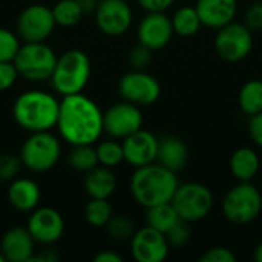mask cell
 <instances>
[{"instance_id": "obj_1", "label": "cell", "mask_w": 262, "mask_h": 262, "mask_svg": "<svg viewBox=\"0 0 262 262\" xmlns=\"http://www.w3.org/2000/svg\"><path fill=\"white\" fill-rule=\"evenodd\" d=\"M57 129L60 137L71 146L94 144L104 132L103 112L83 92L66 95L60 101Z\"/></svg>"}, {"instance_id": "obj_29", "label": "cell", "mask_w": 262, "mask_h": 262, "mask_svg": "<svg viewBox=\"0 0 262 262\" xmlns=\"http://www.w3.org/2000/svg\"><path fill=\"white\" fill-rule=\"evenodd\" d=\"M112 216V206L107 200L91 198L84 207V218L92 227H106Z\"/></svg>"}, {"instance_id": "obj_39", "label": "cell", "mask_w": 262, "mask_h": 262, "mask_svg": "<svg viewBox=\"0 0 262 262\" xmlns=\"http://www.w3.org/2000/svg\"><path fill=\"white\" fill-rule=\"evenodd\" d=\"M249 134L255 144L262 147V112L252 115L249 121Z\"/></svg>"}, {"instance_id": "obj_8", "label": "cell", "mask_w": 262, "mask_h": 262, "mask_svg": "<svg viewBox=\"0 0 262 262\" xmlns=\"http://www.w3.org/2000/svg\"><path fill=\"white\" fill-rule=\"evenodd\" d=\"M172 204L181 220L195 223L204 220L212 212L215 196L212 190L201 183H186L178 186Z\"/></svg>"}, {"instance_id": "obj_22", "label": "cell", "mask_w": 262, "mask_h": 262, "mask_svg": "<svg viewBox=\"0 0 262 262\" xmlns=\"http://www.w3.org/2000/svg\"><path fill=\"white\" fill-rule=\"evenodd\" d=\"M84 190L91 198L109 200L117 190V177L111 167L98 164L92 170L86 172Z\"/></svg>"}, {"instance_id": "obj_43", "label": "cell", "mask_w": 262, "mask_h": 262, "mask_svg": "<svg viewBox=\"0 0 262 262\" xmlns=\"http://www.w3.org/2000/svg\"><path fill=\"white\" fill-rule=\"evenodd\" d=\"M78 3V6L81 8V11L84 14H91V12H95L100 0H75Z\"/></svg>"}, {"instance_id": "obj_4", "label": "cell", "mask_w": 262, "mask_h": 262, "mask_svg": "<svg viewBox=\"0 0 262 262\" xmlns=\"http://www.w3.org/2000/svg\"><path fill=\"white\" fill-rule=\"evenodd\" d=\"M89 78L91 60L88 54L80 49H69L57 58L51 75V84L57 94L66 97L83 92L89 83Z\"/></svg>"}, {"instance_id": "obj_12", "label": "cell", "mask_w": 262, "mask_h": 262, "mask_svg": "<svg viewBox=\"0 0 262 262\" xmlns=\"http://www.w3.org/2000/svg\"><path fill=\"white\" fill-rule=\"evenodd\" d=\"M103 127L109 137L124 140L143 127V114L140 106L126 100L111 106L103 112Z\"/></svg>"}, {"instance_id": "obj_33", "label": "cell", "mask_w": 262, "mask_h": 262, "mask_svg": "<svg viewBox=\"0 0 262 262\" xmlns=\"http://www.w3.org/2000/svg\"><path fill=\"white\" fill-rule=\"evenodd\" d=\"M190 236H192L190 223H189V221H184V220H180V221L166 233V238H167L169 246H170V247H175V249L184 247V246L190 241Z\"/></svg>"}, {"instance_id": "obj_14", "label": "cell", "mask_w": 262, "mask_h": 262, "mask_svg": "<svg viewBox=\"0 0 262 262\" xmlns=\"http://www.w3.org/2000/svg\"><path fill=\"white\" fill-rule=\"evenodd\" d=\"M26 229L35 243L52 246L60 241L64 233V220L57 209L37 207L31 212Z\"/></svg>"}, {"instance_id": "obj_32", "label": "cell", "mask_w": 262, "mask_h": 262, "mask_svg": "<svg viewBox=\"0 0 262 262\" xmlns=\"http://www.w3.org/2000/svg\"><path fill=\"white\" fill-rule=\"evenodd\" d=\"M21 38L11 29L0 28V61H14L20 46Z\"/></svg>"}, {"instance_id": "obj_24", "label": "cell", "mask_w": 262, "mask_h": 262, "mask_svg": "<svg viewBox=\"0 0 262 262\" xmlns=\"http://www.w3.org/2000/svg\"><path fill=\"white\" fill-rule=\"evenodd\" d=\"M180 215L177 212V209L173 207L172 201L170 203H163V204H157L152 207L146 209V226L161 232V233H167L178 221H180Z\"/></svg>"}, {"instance_id": "obj_35", "label": "cell", "mask_w": 262, "mask_h": 262, "mask_svg": "<svg viewBox=\"0 0 262 262\" xmlns=\"http://www.w3.org/2000/svg\"><path fill=\"white\" fill-rule=\"evenodd\" d=\"M21 166H23V163H21L20 157L11 155V154L0 155V181L11 183L14 178H17Z\"/></svg>"}, {"instance_id": "obj_31", "label": "cell", "mask_w": 262, "mask_h": 262, "mask_svg": "<svg viewBox=\"0 0 262 262\" xmlns=\"http://www.w3.org/2000/svg\"><path fill=\"white\" fill-rule=\"evenodd\" d=\"M106 230L114 241H127L134 236L135 226L126 216H112L106 224Z\"/></svg>"}, {"instance_id": "obj_42", "label": "cell", "mask_w": 262, "mask_h": 262, "mask_svg": "<svg viewBox=\"0 0 262 262\" xmlns=\"http://www.w3.org/2000/svg\"><path fill=\"white\" fill-rule=\"evenodd\" d=\"M58 255H57V252L55 250H52V249H46V250H41L38 255H34V258H32V261H37V262H55L58 261Z\"/></svg>"}, {"instance_id": "obj_30", "label": "cell", "mask_w": 262, "mask_h": 262, "mask_svg": "<svg viewBox=\"0 0 262 262\" xmlns=\"http://www.w3.org/2000/svg\"><path fill=\"white\" fill-rule=\"evenodd\" d=\"M97 157L98 163L104 167H117L124 161V150L123 144L115 140H106L101 141L97 146Z\"/></svg>"}, {"instance_id": "obj_6", "label": "cell", "mask_w": 262, "mask_h": 262, "mask_svg": "<svg viewBox=\"0 0 262 262\" xmlns=\"http://www.w3.org/2000/svg\"><path fill=\"white\" fill-rule=\"evenodd\" d=\"M57 58L54 49L45 41H23L14 64L20 77L29 81H43L51 78Z\"/></svg>"}, {"instance_id": "obj_5", "label": "cell", "mask_w": 262, "mask_h": 262, "mask_svg": "<svg viewBox=\"0 0 262 262\" xmlns=\"http://www.w3.org/2000/svg\"><path fill=\"white\" fill-rule=\"evenodd\" d=\"M223 213L227 221L244 226L255 221L262 212V195L252 181L233 186L223 200Z\"/></svg>"}, {"instance_id": "obj_17", "label": "cell", "mask_w": 262, "mask_h": 262, "mask_svg": "<svg viewBox=\"0 0 262 262\" xmlns=\"http://www.w3.org/2000/svg\"><path fill=\"white\" fill-rule=\"evenodd\" d=\"M137 35L138 41L152 51L163 49L169 45L173 35L172 20L164 12H147V15L138 25Z\"/></svg>"}, {"instance_id": "obj_21", "label": "cell", "mask_w": 262, "mask_h": 262, "mask_svg": "<svg viewBox=\"0 0 262 262\" xmlns=\"http://www.w3.org/2000/svg\"><path fill=\"white\" fill-rule=\"evenodd\" d=\"M189 160V147L180 137L167 135L158 140V154L157 163L163 164L164 167L180 172L186 167Z\"/></svg>"}, {"instance_id": "obj_3", "label": "cell", "mask_w": 262, "mask_h": 262, "mask_svg": "<svg viewBox=\"0 0 262 262\" xmlns=\"http://www.w3.org/2000/svg\"><path fill=\"white\" fill-rule=\"evenodd\" d=\"M60 101L45 91H26L20 94L12 104L15 123L28 132H43L57 127Z\"/></svg>"}, {"instance_id": "obj_16", "label": "cell", "mask_w": 262, "mask_h": 262, "mask_svg": "<svg viewBox=\"0 0 262 262\" xmlns=\"http://www.w3.org/2000/svg\"><path fill=\"white\" fill-rule=\"evenodd\" d=\"M158 140L152 132L144 130L143 127L123 140L124 161L132 167H143L157 161L158 154Z\"/></svg>"}, {"instance_id": "obj_9", "label": "cell", "mask_w": 262, "mask_h": 262, "mask_svg": "<svg viewBox=\"0 0 262 262\" xmlns=\"http://www.w3.org/2000/svg\"><path fill=\"white\" fill-rule=\"evenodd\" d=\"M213 45L216 54L223 60L229 63L241 61L252 52L253 31H250L246 23H238L233 20L218 29Z\"/></svg>"}, {"instance_id": "obj_10", "label": "cell", "mask_w": 262, "mask_h": 262, "mask_svg": "<svg viewBox=\"0 0 262 262\" xmlns=\"http://www.w3.org/2000/svg\"><path fill=\"white\" fill-rule=\"evenodd\" d=\"M118 91L126 101L134 103L140 107L157 103L161 95L160 81L146 71L138 69L129 71L120 78Z\"/></svg>"}, {"instance_id": "obj_20", "label": "cell", "mask_w": 262, "mask_h": 262, "mask_svg": "<svg viewBox=\"0 0 262 262\" xmlns=\"http://www.w3.org/2000/svg\"><path fill=\"white\" fill-rule=\"evenodd\" d=\"M6 198L15 210L32 212L40 204V186L31 178H14L8 187Z\"/></svg>"}, {"instance_id": "obj_37", "label": "cell", "mask_w": 262, "mask_h": 262, "mask_svg": "<svg viewBox=\"0 0 262 262\" xmlns=\"http://www.w3.org/2000/svg\"><path fill=\"white\" fill-rule=\"evenodd\" d=\"M244 23L250 31H262V2L252 3L246 14H244Z\"/></svg>"}, {"instance_id": "obj_13", "label": "cell", "mask_w": 262, "mask_h": 262, "mask_svg": "<svg viewBox=\"0 0 262 262\" xmlns=\"http://www.w3.org/2000/svg\"><path fill=\"white\" fill-rule=\"evenodd\" d=\"M134 14L126 0H100L95 9L98 29L109 37H120L132 26Z\"/></svg>"}, {"instance_id": "obj_36", "label": "cell", "mask_w": 262, "mask_h": 262, "mask_svg": "<svg viewBox=\"0 0 262 262\" xmlns=\"http://www.w3.org/2000/svg\"><path fill=\"white\" fill-rule=\"evenodd\" d=\"M20 77L14 61H0V92L11 89Z\"/></svg>"}, {"instance_id": "obj_7", "label": "cell", "mask_w": 262, "mask_h": 262, "mask_svg": "<svg viewBox=\"0 0 262 262\" xmlns=\"http://www.w3.org/2000/svg\"><path fill=\"white\" fill-rule=\"evenodd\" d=\"M61 155L60 140L51 130L32 132L20 149L23 166L32 172H48L58 163Z\"/></svg>"}, {"instance_id": "obj_23", "label": "cell", "mask_w": 262, "mask_h": 262, "mask_svg": "<svg viewBox=\"0 0 262 262\" xmlns=\"http://www.w3.org/2000/svg\"><path fill=\"white\" fill-rule=\"evenodd\" d=\"M259 167H261L259 155L250 147L236 149L230 158V172L241 183L252 181L258 175Z\"/></svg>"}, {"instance_id": "obj_34", "label": "cell", "mask_w": 262, "mask_h": 262, "mask_svg": "<svg viewBox=\"0 0 262 262\" xmlns=\"http://www.w3.org/2000/svg\"><path fill=\"white\" fill-rule=\"evenodd\" d=\"M127 60H129V64L132 66V69L146 71L154 60V51L150 48H147L146 45L138 43L137 46H134L130 49Z\"/></svg>"}, {"instance_id": "obj_40", "label": "cell", "mask_w": 262, "mask_h": 262, "mask_svg": "<svg viewBox=\"0 0 262 262\" xmlns=\"http://www.w3.org/2000/svg\"><path fill=\"white\" fill-rule=\"evenodd\" d=\"M138 3L147 12H166L175 0H138Z\"/></svg>"}, {"instance_id": "obj_45", "label": "cell", "mask_w": 262, "mask_h": 262, "mask_svg": "<svg viewBox=\"0 0 262 262\" xmlns=\"http://www.w3.org/2000/svg\"><path fill=\"white\" fill-rule=\"evenodd\" d=\"M0 262H5V258H3V255H2V252H0Z\"/></svg>"}, {"instance_id": "obj_44", "label": "cell", "mask_w": 262, "mask_h": 262, "mask_svg": "<svg viewBox=\"0 0 262 262\" xmlns=\"http://www.w3.org/2000/svg\"><path fill=\"white\" fill-rule=\"evenodd\" d=\"M255 261H258V262H262V243L255 249Z\"/></svg>"}, {"instance_id": "obj_38", "label": "cell", "mask_w": 262, "mask_h": 262, "mask_svg": "<svg viewBox=\"0 0 262 262\" xmlns=\"http://www.w3.org/2000/svg\"><path fill=\"white\" fill-rule=\"evenodd\" d=\"M200 261L203 262H235L236 261V255L227 249V247H212L209 249L201 258Z\"/></svg>"}, {"instance_id": "obj_19", "label": "cell", "mask_w": 262, "mask_h": 262, "mask_svg": "<svg viewBox=\"0 0 262 262\" xmlns=\"http://www.w3.org/2000/svg\"><path fill=\"white\" fill-rule=\"evenodd\" d=\"M195 8L203 26L218 31L235 20L238 0H196Z\"/></svg>"}, {"instance_id": "obj_28", "label": "cell", "mask_w": 262, "mask_h": 262, "mask_svg": "<svg viewBox=\"0 0 262 262\" xmlns=\"http://www.w3.org/2000/svg\"><path fill=\"white\" fill-rule=\"evenodd\" d=\"M52 14H54L55 23L63 28L75 26L84 15V12L81 11V8L78 6V3L75 0L57 2L55 6L52 8Z\"/></svg>"}, {"instance_id": "obj_41", "label": "cell", "mask_w": 262, "mask_h": 262, "mask_svg": "<svg viewBox=\"0 0 262 262\" xmlns=\"http://www.w3.org/2000/svg\"><path fill=\"white\" fill-rule=\"evenodd\" d=\"M95 262H123V258L120 255H117L115 252L111 250H101L100 253H97L94 256Z\"/></svg>"}, {"instance_id": "obj_27", "label": "cell", "mask_w": 262, "mask_h": 262, "mask_svg": "<svg viewBox=\"0 0 262 262\" xmlns=\"http://www.w3.org/2000/svg\"><path fill=\"white\" fill-rule=\"evenodd\" d=\"M68 163L69 166L77 170V172H89L94 167H97L98 157H97V149L92 147V144H78L72 146L69 155H68Z\"/></svg>"}, {"instance_id": "obj_25", "label": "cell", "mask_w": 262, "mask_h": 262, "mask_svg": "<svg viewBox=\"0 0 262 262\" xmlns=\"http://www.w3.org/2000/svg\"><path fill=\"white\" fill-rule=\"evenodd\" d=\"M170 20H172L173 32H177L181 37H192L203 26L195 6H183L177 9L175 14L170 17Z\"/></svg>"}, {"instance_id": "obj_2", "label": "cell", "mask_w": 262, "mask_h": 262, "mask_svg": "<svg viewBox=\"0 0 262 262\" xmlns=\"http://www.w3.org/2000/svg\"><path fill=\"white\" fill-rule=\"evenodd\" d=\"M180 181L177 172L160 163L137 167L130 178V193L137 204L147 209L157 204L170 203Z\"/></svg>"}, {"instance_id": "obj_18", "label": "cell", "mask_w": 262, "mask_h": 262, "mask_svg": "<svg viewBox=\"0 0 262 262\" xmlns=\"http://www.w3.org/2000/svg\"><path fill=\"white\" fill-rule=\"evenodd\" d=\"M0 252L5 261L29 262L35 255V241L26 227H12L3 235Z\"/></svg>"}, {"instance_id": "obj_11", "label": "cell", "mask_w": 262, "mask_h": 262, "mask_svg": "<svg viewBox=\"0 0 262 262\" xmlns=\"http://www.w3.org/2000/svg\"><path fill=\"white\" fill-rule=\"evenodd\" d=\"M57 23L52 9L46 5H29L17 18V34L23 41H46Z\"/></svg>"}, {"instance_id": "obj_26", "label": "cell", "mask_w": 262, "mask_h": 262, "mask_svg": "<svg viewBox=\"0 0 262 262\" xmlns=\"http://www.w3.org/2000/svg\"><path fill=\"white\" fill-rule=\"evenodd\" d=\"M238 103L249 117L262 112V80H249L239 91Z\"/></svg>"}, {"instance_id": "obj_15", "label": "cell", "mask_w": 262, "mask_h": 262, "mask_svg": "<svg viewBox=\"0 0 262 262\" xmlns=\"http://www.w3.org/2000/svg\"><path fill=\"white\" fill-rule=\"evenodd\" d=\"M170 246L164 233L146 226L135 230L130 238V253L137 262H161L169 255Z\"/></svg>"}]
</instances>
